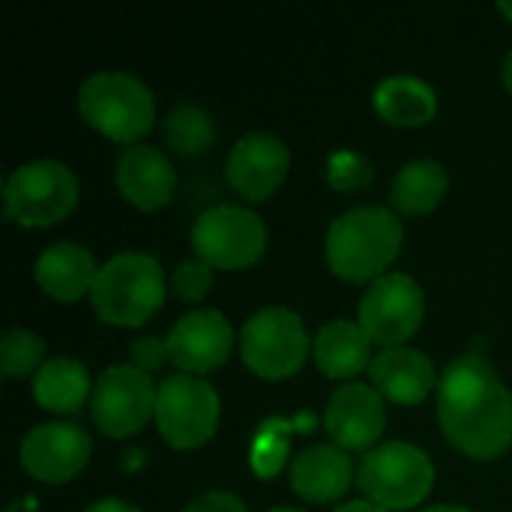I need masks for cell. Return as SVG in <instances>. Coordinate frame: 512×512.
Listing matches in <instances>:
<instances>
[{"mask_svg": "<svg viewBox=\"0 0 512 512\" xmlns=\"http://www.w3.org/2000/svg\"><path fill=\"white\" fill-rule=\"evenodd\" d=\"M156 387L144 369L135 363L108 366L90 396V414L99 432L108 438H126L144 429L150 414H156Z\"/></svg>", "mask_w": 512, "mask_h": 512, "instance_id": "obj_10", "label": "cell"}, {"mask_svg": "<svg viewBox=\"0 0 512 512\" xmlns=\"http://www.w3.org/2000/svg\"><path fill=\"white\" fill-rule=\"evenodd\" d=\"M87 393H90V375L75 357H51L39 366L33 378L36 402L54 414H69L81 408Z\"/></svg>", "mask_w": 512, "mask_h": 512, "instance_id": "obj_22", "label": "cell"}, {"mask_svg": "<svg viewBox=\"0 0 512 512\" xmlns=\"http://www.w3.org/2000/svg\"><path fill=\"white\" fill-rule=\"evenodd\" d=\"M90 459V438L75 423H42L21 438V465L42 483L72 480Z\"/></svg>", "mask_w": 512, "mask_h": 512, "instance_id": "obj_12", "label": "cell"}, {"mask_svg": "<svg viewBox=\"0 0 512 512\" xmlns=\"http://www.w3.org/2000/svg\"><path fill=\"white\" fill-rule=\"evenodd\" d=\"M327 180L342 189V192H354L369 186L372 180V162L363 153L354 150H339L327 159Z\"/></svg>", "mask_w": 512, "mask_h": 512, "instance_id": "obj_26", "label": "cell"}, {"mask_svg": "<svg viewBox=\"0 0 512 512\" xmlns=\"http://www.w3.org/2000/svg\"><path fill=\"white\" fill-rule=\"evenodd\" d=\"M117 189L141 210L162 207L174 192V165L153 144H129L114 165Z\"/></svg>", "mask_w": 512, "mask_h": 512, "instance_id": "obj_16", "label": "cell"}, {"mask_svg": "<svg viewBox=\"0 0 512 512\" xmlns=\"http://www.w3.org/2000/svg\"><path fill=\"white\" fill-rule=\"evenodd\" d=\"M213 285V267L201 258H186L171 270V288L183 300H201Z\"/></svg>", "mask_w": 512, "mask_h": 512, "instance_id": "obj_27", "label": "cell"}, {"mask_svg": "<svg viewBox=\"0 0 512 512\" xmlns=\"http://www.w3.org/2000/svg\"><path fill=\"white\" fill-rule=\"evenodd\" d=\"M498 9H501L507 18H512V0H501V3H498Z\"/></svg>", "mask_w": 512, "mask_h": 512, "instance_id": "obj_34", "label": "cell"}, {"mask_svg": "<svg viewBox=\"0 0 512 512\" xmlns=\"http://www.w3.org/2000/svg\"><path fill=\"white\" fill-rule=\"evenodd\" d=\"M357 483L366 501L384 510H408L432 492L435 468L420 447L408 441H387L363 456Z\"/></svg>", "mask_w": 512, "mask_h": 512, "instance_id": "obj_5", "label": "cell"}, {"mask_svg": "<svg viewBox=\"0 0 512 512\" xmlns=\"http://www.w3.org/2000/svg\"><path fill=\"white\" fill-rule=\"evenodd\" d=\"M156 423L171 447H198L216 432L219 393L198 375H171L156 393Z\"/></svg>", "mask_w": 512, "mask_h": 512, "instance_id": "obj_9", "label": "cell"}, {"mask_svg": "<svg viewBox=\"0 0 512 512\" xmlns=\"http://www.w3.org/2000/svg\"><path fill=\"white\" fill-rule=\"evenodd\" d=\"M6 216L21 225H51L78 201V180L57 159H33L18 165L3 186Z\"/></svg>", "mask_w": 512, "mask_h": 512, "instance_id": "obj_6", "label": "cell"}, {"mask_svg": "<svg viewBox=\"0 0 512 512\" xmlns=\"http://www.w3.org/2000/svg\"><path fill=\"white\" fill-rule=\"evenodd\" d=\"M216 138V120L192 102H180L165 117V141L177 153H204Z\"/></svg>", "mask_w": 512, "mask_h": 512, "instance_id": "obj_24", "label": "cell"}, {"mask_svg": "<svg viewBox=\"0 0 512 512\" xmlns=\"http://www.w3.org/2000/svg\"><path fill=\"white\" fill-rule=\"evenodd\" d=\"M183 512H246V504L231 492H204Z\"/></svg>", "mask_w": 512, "mask_h": 512, "instance_id": "obj_29", "label": "cell"}, {"mask_svg": "<svg viewBox=\"0 0 512 512\" xmlns=\"http://www.w3.org/2000/svg\"><path fill=\"white\" fill-rule=\"evenodd\" d=\"M423 288L408 273H384L360 300V327L384 348L402 345L423 321Z\"/></svg>", "mask_w": 512, "mask_h": 512, "instance_id": "obj_11", "label": "cell"}, {"mask_svg": "<svg viewBox=\"0 0 512 512\" xmlns=\"http://www.w3.org/2000/svg\"><path fill=\"white\" fill-rule=\"evenodd\" d=\"M372 384L375 390L399 405H420L435 384V366L432 360L408 345L384 348L372 357Z\"/></svg>", "mask_w": 512, "mask_h": 512, "instance_id": "obj_17", "label": "cell"}, {"mask_svg": "<svg viewBox=\"0 0 512 512\" xmlns=\"http://www.w3.org/2000/svg\"><path fill=\"white\" fill-rule=\"evenodd\" d=\"M333 512H390V510H384V507H378V504H372V501H348V504L336 507Z\"/></svg>", "mask_w": 512, "mask_h": 512, "instance_id": "obj_31", "label": "cell"}, {"mask_svg": "<svg viewBox=\"0 0 512 512\" xmlns=\"http://www.w3.org/2000/svg\"><path fill=\"white\" fill-rule=\"evenodd\" d=\"M132 360H135V366L138 369H159L171 354H168V339H162V336H141V339H135L132 342Z\"/></svg>", "mask_w": 512, "mask_h": 512, "instance_id": "obj_28", "label": "cell"}, {"mask_svg": "<svg viewBox=\"0 0 512 512\" xmlns=\"http://www.w3.org/2000/svg\"><path fill=\"white\" fill-rule=\"evenodd\" d=\"M240 351L249 369L261 378H288L294 375L309 351V336L303 318L288 306L258 309L240 333Z\"/></svg>", "mask_w": 512, "mask_h": 512, "instance_id": "obj_7", "label": "cell"}, {"mask_svg": "<svg viewBox=\"0 0 512 512\" xmlns=\"http://www.w3.org/2000/svg\"><path fill=\"white\" fill-rule=\"evenodd\" d=\"M234 330L216 309H195L177 318L168 333V354L186 375H201L222 366L231 354Z\"/></svg>", "mask_w": 512, "mask_h": 512, "instance_id": "obj_13", "label": "cell"}, {"mask_svg": "<svg viewBox=\"0 0 512 512\" xmlns=\"http://www.w3.org/2000/svg\"><path fill=\"white\" fill-rule=\"evenodd\" d=\"M501 75H504V84H507V90L512 93V48L507 51V57H504V69H501Z\"/></svg>", "mask_w": 512, "mask_h": 512, "instance_id": "obj_32", "label": "cell"}, {"mask_svg": "<svg viewBox=\"0 0 512 512\" xmlns=\"http://www.w3.org/2000/svg\"><path fill=\"white\" fill-rule=\"evenodd\" d=\"M315 363L330 378H354L372 360V339L360 321H330L315 336Z\"/></svg>", "mask_w": 512, "mask_h": 512, "instance_id": "obj_20", "label": "cell"}, {"mask_svg": "<svg viewBox=\"0 0 512 512\" xmlns=\"http://www.w3.org/2000/svg\"><path fill=\"white\" fill-rule=\"evenodd\" d=\"M423 512H474L468 510V507H456V504H441V507H429V510Z\"/></svg>", "mask_w": 512, "mask_h": 512, "instance_id": "obj_33", "label": "cell"}, {"mask_svg": "<svg viewBox=\"0 0 512 512\" xmlns=\"http://www.w3.org/2000/svg\"><path fill=\"white\" fill-rule=\"evenodd\" d=\"M267 512H306V510H297V507H273V510Z\"/></svg>", "mask_w": 512, "mask_h": 512, "instance_id": "obj_35", "label": "cell"}, {"mask_svg": "<svg viewBox=\"0 0 512 512\" xmlns=\"http://www.w3.org/2000/svg\"><path fill=\"white\" fill-rule=\"evenodd\" d=\"M438 423L450 444L495 459L512 444V393L483 357L453 360L438 381Z\"/></svg>", "mask_w": 512, "mask_h": 512, "instance_id": "obj_1", "label": "cell"}, {"mask_svg": "<svg viewBox=\"0 0 512 512\" xmlns=\"http://www.w3.org/2000/svg\"><path fill=\"white\" fill-rule=\"evenodd\" d=\"M42 357H45V342L33 330L15 327L0 342V369L6 378H21L33 372Z\"/></svg>", "mask_w": 512, "mask_h": 512, "instance_id": "obj_25", "label": "cell"}, {"mask_svg": "<svg viewBox=\"0 0 512 512\" xmlns=\"http://www.w3.org/2000/svg\"><path fill=\"white\" fill-rule=\"evenodd\" d=\"M93 309L108 324L138 327L165 300V273L150 252H120L99 267L90 291Z\"/></svg>", "mask_w": 512, "mask_h": 512, "instance_id": "obj_3", "label": "cell"}, {"mask_svg": "<svg viewBox=\"0 0 512 512\" xmlns=\"http://www.w3.org/2000/svg\"><path fill=\"white\" fill-rule=\"evenodd\" d=\"M84 512H141L135 504L129 501H120V498H102V501H93Z\"/></svg>", "mask_w": 512, "mask_h": 512, "instance_id": "obj_30", "label": "cell"}, {"mask_svg": "<svg viewBox=\"0 0 512 512\" xmlns=\"http://www.w3.org/2000/svg\"><path fill=\"white\" fill-rule=\"evenodd\" d=\"M354 480V465L333 444H315L291 462V486L300 498L327 504L348 492Z\"/></svg>", "mask_w": 512, "mask_h": 512, "instance_id": "obj_18", "label": "cell"}, {"mask_svg": "<svg viewBox=\"0 0 512 512\" xmlns=\"http://www.w3.org/2000/svg\"><path fill=\"white\" fill-rule=\"evenodd\" d=\"M192 249L210 267H249L267 246V225L258 213L240 204H216L192 225Z\"/></svg>", "mask_w": 512, "mask_h": 512, "instance_id": "obj_8", "label": "cell"}, {"mask_svg": "<svg viewBox=\"0 0 512 512\" xmlns=\"http://www.w3.org/2000/svg\"><path fill=\"white\" fill-rule=\"evenodd\" d=\"M327 432L342 450L372 447L387 423L384 396L369 384H342L333 390L324 414Z\"/></svg>", "mask_w": 512, "mask_h": 512, "instance_id": "obj_15", "label": "cell"}, {"mask_svg": "<svg viewBox=\"0 0 512 512\" xmlns=\"http://www.w3.org/2000/svg\"><path fill=\"white\" fill-rule=\"evenodd\" d=\"M402 246V222L390 207L360 204L333 219L327 231V264L336 276L366 282L384 276Z\"/></svg>", "mask_w": 512, "mask_h": 512, "instance_id": "obj_2", "label": "cell"}, {"mask_svg": "<svg viewBox=\"0 0 512 512\" xmlns=\"http://www.w3.org/2000/svg\"><path fill=\"white\" fill-rule=\"evenodd\" d=\"M78 108L90 126L126 144L138 141L156 117L153 90L138 75L120 69L93 72L78 90Z\"/></svg>", "mask_w": 512, "mask_h": 512, "instance_id": "obj_4", "label": "cell"}, {"mask_svg": "<svg viewBox=\"0 0 512 512\" xmlns=\"http://www.w3.org/2000/svg\"><path fill=\"white\" fill-rule=\"evenodd\" d=\"M288 165H291V153L285 141L273 132L258 129L234 141L225 171H228V183L240 195L261 201L270 192H276V186L288 174Z\"/></svg>", "mask_w": 512, "mask_h": 512, "instance_id": "obj_14", "label": "cell"}, {"mask_svg": "<svg viewBox=\"0 0 512 512\" xmlns=\"http://www.w3.org/2000/svg\"><path fill=\"white\" fill-rule=\"evenodd\" d=\"M375 108L396 126H420L438 111V93L417 75H390L375 87Z\"/></svg>", "mask_w": 512, "mask_h": 512, "instance_id": "obj_21", "label": "cell"}, {"mask_svg": "<svg viewBox=\"0 0 512 512\" xmlns=\"http://www.w3.org/2000/svg\"><path fill=\"white\" fill-rule=\"evenodd\" d=\"M33 273H36L39 288L51 294L54 300H78L81 294L93 291V282L99 276L90 249L72 240H60L42 249Z\"/></svg>", "mask_w": 512, "mask_h": 512, "instance_id": "obj_19", "label": "cell"}, {"mask_svg": "<svg viewBox=\"0 0 512 512\" xmlns=\"http://www.w3.org/2000/svg\"><path fill=\"white\" fill-rule=\"evenodd\" d=\"M447 183H450L447 171L438 159H414L396 171L393 186H390V201L402 213L420 216L438 207V201L447 192Z\"/></svg>", "mask_w": 512, "mask_h": 512, "instance_id": "obj_23", "label": "cell"}]
</instances>
